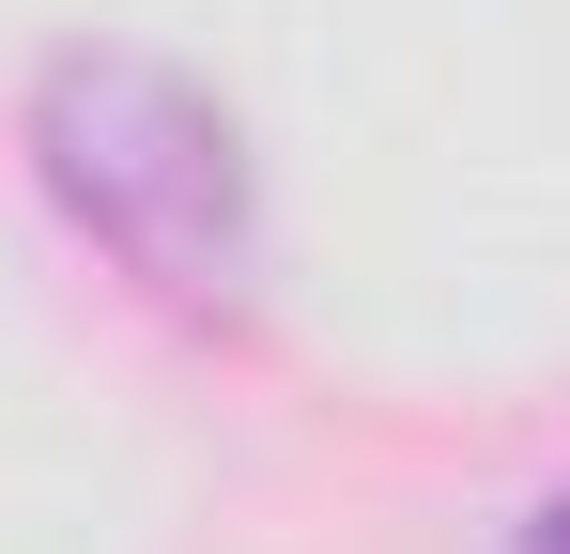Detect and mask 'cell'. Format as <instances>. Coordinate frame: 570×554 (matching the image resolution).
<instances>
[{
	"label": "cell",
	"instance_id": "7a4b0ae2",
	"mask_svg": "<svg viewBox=\"0 0 570 554\" xmlns=\"http://www.w3.org/2000/svg\"><path fill=\"white\" fill-rule=\"evenodd\" d=\"M524 554H570V508H540V524H524Z\"/></svg>",
	"mask_w": 570,
	"mask_h": 554
},
{
	"label": "cell",
	"instance_id": "6da1fadb",
	"mask_svg": "<svg viewBox=\"0 0 570 554\" xmlns=\"http://www.w3.org/2000/svg\"><path fill=\"white\" fill-rule=\"evenodd\" d=\"M47 170H62V200H78L139 277L232 293V263H247V170H232V123H216L186 78L78 62V78L47 92Z\"/></svg>",
	"mask_w": 570,
	"mask_h": 554
}]
</instances>
